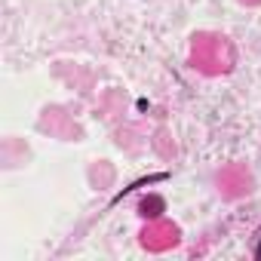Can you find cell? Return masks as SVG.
Returning <instances> with one entry per match:
<instances>
[{"mask_svg":"<svg viewBox=\"0 0 261 261\" xmlns=\"http://www.w3.org/2000/svg\"><path fill=\"white\" fill-rule=\"evenodd\" d=\"M258 258H261V246H258Z\"/></svg>","mask_w":261,"mask_h":261,"instance_id":"obj_1","label":"cell"}]
</instances>
